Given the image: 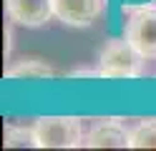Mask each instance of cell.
Segmentation results:
<instances>
[{
    "label": "cell",
    "instance_id": "1",
    "mask_svg": "<svg viewBox=\"0 0 156 151\" xmlns=\"http://www.w3.org/2000/svg\"><path fill=\"white\" fill-rule=\"evenodd\" d=\"M144 56L129 38H111L98 56V78H136Z\"/></svg>",
    "mask_w": 156,
    "mask_h": 151
},
{
    "label": "cell",
    "instance_id": "2",
    "mask_svg": "<svg viewBox=\"0 0 156 151\" xmlns=\"http://www.w3.org/2000/svg\"><path fill=\"white\" fill-rule=\"evenodd\" d=\"M33 128L38 149H76L83 144V126L76 116H43Z\"/></svg>",
    "mask_w": 156,
    "mask_h": 151
},
{
    "label": "cell",
    "instance_id": "3",
    "mask_svg": "<svg viewBox=\"0 0 156 151\" xmlns=\"http://www.w3.org/2000/svg\"><path fill=\"white\" fill-rule=\"evenodd\" d=\"M126 38L144 58H156V5H144L129 15Z\"/></svg>",
    "mask_w": 156,
    "mask_h": 151
},
{
    "label": "cell",
    "instance_id": "4",
    "mask_svg": "<svg viewBox=\"0 0 156 151\" xmlns=\"http://www.w3.org/2000/svg\"><path fill=\"white\" fill-rule=\"evenodd\" d=\"M86 149H126L131 146V131H126V126L119 124V118H106L93 124L91 131L83 136Z\"/></svg>",
    "mask_w": 156,
    "mask_h": 151
},
{
    "label": "cell",
    "instance_id": "5",
    "mask_svg": "<svg viewBox=\"0 0 156 151\" xmlns=\"http://www.w3.org/2000/svg\"><path fill=\"white\" fill-rule=\"evenodd\" d=\"M5 10L15 25H25V28L45 25L51 15H55L53 0H5Z\"/></svg>",
    "mask_w": 156,
    "mask_h": 151
},
{
    "label": "cell",
    "instance_id": "6",
    "mask_svg": "<svg viewBox=\"0 0 156 151\" xmlns=\"http://www.w3.org/2000/svg\"><path fill=\"white\" fill-rule=\"evenodd\" d=\"M53 10L66 25L83 28L103 13V0H53Z\"/></svg>",
    "mask_w": 156,
    "mask_h": 151
},
{
    "label": "cell",
    "instance_id": "7",
    "mask_svg": "<svg viewBox=\"0 0 156 151\" xmlns=\"http://www.w3.org/2000/svg\"><path fill=\"white\" fill-rule=\"evenodd\" d=\"M55 76V68L51 63H45L41 58H23L18 60L15 66H10L5 70V78H53Z\"/></svg>",
    "mask_w": 156,
    "mask_h": 151
},
{
    "label": "cell",
    "instance_id": "8",
    "mask_svg": "<svg viewBox=\"0 0 156 151\" xmlns=\"http://www.w3.org/2000/svg\"><path fill=\"white\" fill-rule=\"evenodd\" d=\"M131 149H156V118H146L131 128Z\"/></svg>",
    "mask_w": 156,
    "mask_h": 151
},
{
    "label": "cell",
    "instance_id": "9",
    "mask_svg": "<svg viewBox=\"0 0 156 151\" xmlns=\"http://www.w3.org/2000/svg\"><path fill=\"white\" fill-rule=\"evenodd\" d=\"M3 146H8V149H13V146H35V128L8 124L5 134H3Z\"/></svg>",
    "mask_w": 156,
    "mask_h": 151
}]
</instances>
